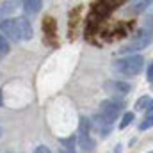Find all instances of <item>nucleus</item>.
<instances>
[{
  "label": "nucleus",
  "mask_w": 153,
  "mask_h": 153,
  "mask_svg": "<svg viewBox=\"0 0 153 153\" xmlns=\"http://www.w3.org/2000/svg\"><path fill=\"white\" fill-rule=\"evenodd\" d=\"M59 153H75V152H73V150H68V148H61Z\"/></svg>",
  "instance_id": "20"
},
{
  "label": "nucleus",
  "mask_w": 153,
  "mask_h": 153,
  "mask_svg": "<svg viewBox=\"0 0 153 153\" xmlns=\"http://www.w3.org/2000/svg\"><path fill=\"white\" fill-rule=\"evenodd\" d=\"M0 135H2V128H0Z\"/></svg>",
  "instance_id": "23"
},
{
  "label": "nucleus",
  "mask_w": 153,
  "mask_h": 153,
  "mask_svg": "<svg viewBox=\"0 0 153 153\" xmlns=\"http://www.w3.org/2000/svg\"><path fill=\"white\" fill-rule=\"evenodd\" d=\"M61 143L64 144V148H68V150H73V144H75V137H70V139H61Z\"/></svg>",
  "instance_id": "17"
},
{
  "label": "nucleus",
  "mask_w": 153,
  "mask_h": 153,
  "mask_svg": "<svg viewBox=\"0 0 153 153\" xmlns=\"http://www.w3.org/2000/svg\"><path fill=\"white\" fill-rule=\"evenodd\" d=\"M34 153H52V152H50V148H46V146H38V148L34 150Z\"/></svg>",
  "instance_id": "18"
},
{
  "label": "nucleus",
  "mask_w": 153,
  "mask_h": 153,
  "mask_svg": "<svg viewBox=\"0 0 153 153\" xmlns=\"http://www.w3.org/2000/svg\"><path fill=\"white\" fill-rule=\"evenodd\" d=\"M0 32L7 39H11V41H20L22 39V34H20L16 20H11V18L0 20Z\"/></svg>",
  "instance_id": "4"
},
{
  "label": "nucleus",
  "mask_w": 153,
  "mask_h": 153,
  "mask_svg": "<svg viewBox=\"0 0 153 153\" xmlns=\"http://www.w3.org/2000/svg\"><path fill=\"white\" fill-rule=\"evenodd\" d=\"M132 121H134V112H125V114H123V119H121V123H119V128H121V130L126 128Z\"/></svg>",
  "instance_id": "14"
},
{
  "label": "nucleus",
  "mask_w": 153,
  "mask_h": 153,
  "mask_svg": "<svg viewBox=\"0 0 153 153\" xmlns=\"http://www.w3.org/2000/svg\"><path fill=\"white\" fill-rule=\"evenodd\" d=\"M152 4H153V0H137L135 5L132 7V13H143V11L148 9Z\"/></svg>",
  "instance_id": "11"
},
{
  "label": "nucleus",
  "mask_w": 153,
  "mask_h": 153,
  "mask_svg": "<svg viewBox=\"0 0 153 153\" xmlns=\"http://www.w3.org/2000/svg\"><path fill=\"white\" fill-rule=\"evenodd\" d=\"M16 23H18V29H20V34H22V39H32L34 36V30H32V25L27 18H16Z\"/></svg>",
  "instance_id": "7"
},
{
  "label": "nucleus",
  "mask_w": 153,
  "mask_h": 153,
  "mask_svg": "<svg viewBox=\"0 0 153 153\" xmlns=\"http://www.w3.org/2000/svg\"><path fill=\"white\" fill-rule=\"evenodd\" d=\"M103 87H105V91L114 93V94H126V93H130V91H132L130 84L121 82V80H109V82H105V84H103Z\"/></svg>",
  "instance_id": "5"
},
{
  "label": "nucleus",
  "mask_w": 153,
  "mask_h": 153,
  "mask_svg": "<svg viewBox=\"0 0 153 153\" xmlns=\"http://www.w3.org/2000/svg\"><path fill=\"white\" fill-rule=\"evenodd\" d=\"M144 68V57L143 55H126L123 59H117L114 62V70L121 75L135 76L139 75Z\"/></svg>",
  "instance_id": "1"
},
{
  "label": "nucleus",
  "mask_w": 153,
  "mask_h": 153,
  "mask_svg": "<svg viewBox=\"0 0 153 153\" xmlns=\"http://www.w3.org/2000/svg\"><path fill=\"white\" fill-rule=\"evenodd\" d=\"M153 41V30H143L141 32V36L137 39H134L132 43H128L126 46H123V48H119V53H134V52H139V50H144L146 46H150Z\"/></svg>",
  "instance_id": "2"
},
{
  "label": "nucleus",
  "mask_w": 153,
  "mask_h": 153,
  "mask_svg": "<svg viewBox=\"0 0 153 153\" xmlns=\"http://www.w3.org/2000/svg\"><path fill=\"white\" fill-rule=\"evenodd\" d=\"M148 80L153 84V62H150V66H148Z\"/></svg>",
  "instance_id": "19"
},
{
  "label": "nucleus",
  "mask_w": 153,
  "mask_h": 153,
  "mask_svg": "<svg viewBox=\"0 0 153 153\" xmlns=\"http://www.w3.org/2000/svg\"><path fill=\"white\" fill-rule=\"evenodd\" d=\"M18 7H20V0H4L0 4V20L9 18L13 13H16Z\"/></svg>",
  "instance_id": "6"
},
{
  "label": "nucleus",
  "mask_w": 153,
  "mask_h": 153,
  "mask_svg": "<svg viewBox=\"0 0 153 153\" xmlns=\"http://www.w3.org/2000/svg\"><path fill=\"white\" fill-rule=\"evenodd\" d=\"M80 134H89V121L85 117H80Z\"/></svg>",
  "instance_id": "16"
},
{
  "label": "nucleus",
  "mask_w": 153,
  "mask_h": 153,
  "mask_svg": "<svg viewBox=\"0 0 153 153\" xmlns=\"http://www.w3.org/2000/svg\"><path fill=\"white\" fill-rule=\"evenodd\" d=\"M146 111H148L150 114H152V112H153V100H152V102H150V105H148V109H146Z\"/></svg>",
  "instance_id": "21"
},
{
  "label": "nucleus",
  "mask_w": 153,
  "mask_h": 153,
  "mask_svg": "<svg viewBox=\"0 0 153 153\" xmlns=\"http://www.w3.org/2000/svg\"><path fill=\"white\" fill-rule=\"evenodd\" d=\"M78 144H80V148L85 150V152L94 148V141L91 139L89 134H80V135H78Z\"/></svg>",
  "instance_id": "10"
},
{
  "label": "nucleus",
  "mask_w": 153,
  "mask_h": 153,
  "mask_svg": "<svg viewBox=\"0 0 153 153\" xmlns=\"http://www.w3.org/2000/svg\"><path fill=\"white\" fill-rule=\"evenodd\" d=\"M123 107H125V103L121 100H103L100 103V114L109 123H112L114 119H117V116L123 111Z\"/></svg>",
  "instance_id": "3"
},
{
  "label": "nucleus",
  "mask_w": 153,
  "mask_h": 153,
  "mask_svg": "<svg viewBox=\"0 0 153 153\" xmlns=\"http://www.w3.org/2000/svg\"><path fill=\"white\" fill-rule=\"evenodd\" d=\"M25 4V11L30 13V14H38L41 11V5H43V0H23Z\"/></svg>",
  "instance_id": "9"
},
{
  "label": "nucleus",
  "mask_w": 153,
  "mask_h": 153,
  "mask_svg": "<svg viewBox=\"0 0 153 153\" xmlns=\"http://www.w3.org/2000/svg\"><path fill=\"white\" fill-rule=\"evenodd\" d=\"M152 126H153V112L144 117V121L139 125V130L143 132V130H148V128H152Z\"/></svg>",
  "instance_id": "15"
},
{
  "label": "nucleus",
  "mask_w": 153,
  "mask_h": 153,
  "mask_svg": "<svg viewBox=\"0 0 153 153\" xmlns=\"http://www.w3.org/2000/svg\"><path fill=\"white\" fill-rule=\"evenodd\" d=\"M0 105H2V93H0Z\"/></svg>",
  "instance_id": "22"
},
{
  "label": "nucleus",
  "mask_w": 153,
  "mask_h": 153,
  "mask_svg": "<svg viewBox=\"0 0 153 153\" xmlns=\"http://www.w3.org/2000/svg\"><path fill=\"white\" fill-rule=\"evenodd\" d=\"M9 50H11V46H9V43H7V38L0 32V57H2V55H7Z\"/></svg>",
  "instance_id": "13"
},
{
  "label": "nucleus",
  "mask_w": 153,
  "mask_h": 153,
  "mask_svg": "<svg viewBox=\"0 0 153 153\" xmlns=\"http://www.w3.org/2000/svg\"><path fill=\"white\" fill-rule=\"evenodd\" d=\"M152 153H153V152H152Z\"/></svg>",
  "instance_id": "24"
},
{
  "label": "nucleus",
  "mask_w": 153,
  "mask_h": 153,
  "mask_svg": "<svg viewBox=\"0 0 153 153\" xmlns=\"http://www.w3.org/2000/svg\"><path fill=\"white\" fill-rule=\"evenodd\" d=\"M43 32L46 34L48 43H53V36H55V22H53V18H46L43 22Z\"/></svg>",
  "instance_id": "8"
},
{
  "label": "nucleus",
  "mask_w": 153,
  "mask_h": 153,
  "mask_svg": "<svg viewBox=\"0 0 153 153\" xmlns=\"http://www.w3.org/2000/svg\"><path fill=\"white\" fill-rule=\"evenodd\" d=\"M150 102H152V98L144 94V96H141V98H139V100L135 102V109H137V111H144V109H148Z\"/></svg>",
  "instance_id": "12"
}]
</instances>
